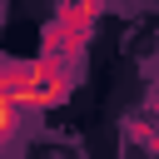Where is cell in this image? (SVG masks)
I'll return each mask as SVG.
<instances>
[{
    "label": "cell",
    "instance_id": "obj_1",
    "mask_svg": "<svg viewBox=\"0 0 159 159\" xmlns=\"http://www.w3.org/2000/svg\"><path fill=\"white\" fill-rule=\"evenodd\" d=\"M70 60L60 55H40V60H10L0 75V94L20 99L25 109H50L70 94Z\"/></svg>",
    "mask_w": 159,
    "mask_h": 159
},
{
    "label": "cell",
    "instance_id": "obj_2",
    "mask_svg": "<svg viewBox=\"0 0 159 159\" xmlns=\"http://www.w3.org/2000/svg\"><path fill=\"white\" fill-rule=\"evenodd\" d=\"M104 0H60V15L55 25L45 30V55H60V60H80L84 55V40L94 35V20H99Z\"/></svg>",
    "mask_w": 159,
    "mask_h": 159
}]
</instances>
